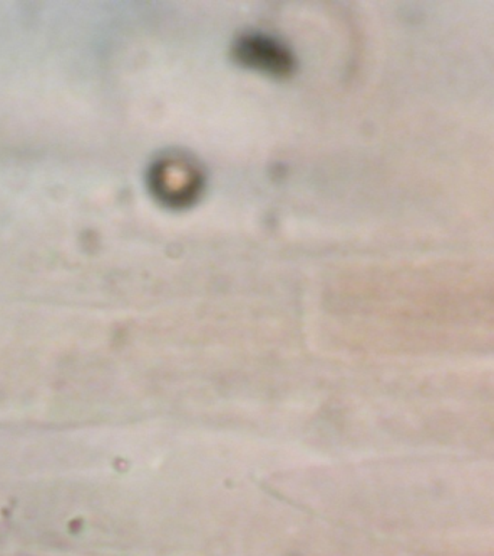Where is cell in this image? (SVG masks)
Listing matches in <instances>:
<instances>
[{
  "mask_svg": "<svg viewBox=\"0 0 494 556\" xmlns=\"http://www.w3.org/2000/svg\"><path fill=\"white\" fill-rule=\"evenodd\" d=\"M161 170L153 171V186L168 200H183L193 196V188L197 187L194 181L197 176L183 161H166Z\"/></svg>",
  "mask_w": 494,
  "mask_h": 556,
  "instance_id": "obj_1",
  "label": "cell"
},
{
  "mask_svg": "<svg viewBox=\"0 0 494 556\" xmlns=\"http://www.w3.org/2000/svg\"><path fill=\"white\" fill-rule=\"evenodd\" d=\"M246 51V57L253 61L258 67H265V69L279 70L285 69L284 56L280 54L278 47H273L272 44H262V42L255 41L253 44H247L243 47Z\"/></svg>",
  "mask_w": 494,
  "mask_h": 556,
  "instance_id": "obj_2",
  "label": "cell"
}]
</instances>
